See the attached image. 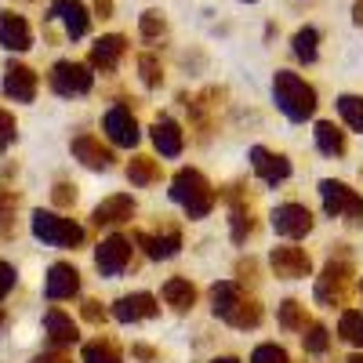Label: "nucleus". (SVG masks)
I'll list each match as a JSON object with an SVG mask.
<instances>
[{"label":"nucleus","instance_id":"1","mask_svg":"<svg viewBox=\"0 0 363 363\" xmlns=\"http://www.w3.org/2000/svg\"><path fill=\"white\" fill-rule=\"evenodd\" d=\"M272 99H277L280 113L287 120H294V124H306V120L316 113V87L306 84V77H298L291 69H277V77H272Z\"/></svg>","mask_w":363,"mask_h":363},{"label":"nucleus","instance_id":"2","mask_svg":"<svg viewBox=\"0 0 363 363\" xmlns=\"http://www.w3.org/2000/svg\"><path fill=\"white\" fill-rule=\"evenodd\" d=\"M171 200L182 203L186 218H207L211 207H215V189L196 167H182L171 178Z\"/></svg>","mask_w":363,"mask_h":363},{"label":"nucleus","instance_id":"3","mask_svg":"<svg viewBox=\"0 0 363 363\" xmlns=\"http://www.w3.org/2000/svg\"><path fill=\"white\" fill-rule=\"evenodd\" d=\"M33 236L48 247H80L84 229L73 218H62L55 211H33Z\"/></svg>","mask_w":363,"mask_h":363},{"label":"nucleus","instance_id":"4","mask_svg":"<svg viewBox=\"0 0 363 363\" xmlns=\"http://www.w3.org/2000/svg\"><path fill=\"white\" fill-rule=\"evenodd\" d=\"M349 291H352L349 262H327L323 272L316 277V301L327 306V309H335V306H345L349 301Z\"/></svg>","mask_w":363,"mask_h":363},{"label":"nucleus","instance_id":"5","mask_svg":"<svg viewBox=\"0 0 363 363\" xmlns=\"http://www.w3.org/2000/svg\"><path fill=\"white\" fill-rule=\"evenodd\" d=\"M320 196H323V211H327L330 218H349V222H359L363 218V196L356 189H349L345 182L323 178L320 182Z\"/></svg>","mask_w":363,"mask_h":363},{"label":"nucleus","instance_id":"6","mask_svg":"<svg viewBox=\"0 0 363 363\" xmlns=\"http://www.w3.org/2000/svg\"><path fill=\"white\" fill-rule=\"evenodd\" d=\"M51 91L62 99H77V95H87L91 84H95V73H91V66L84 62H73V58H62V62L51 66Z\"/></svg>","mask_w":363,"mask_h":363},{"label":"nucleus","instance_id":"7","mask_svg":"<svg viewBox=\"0 0 363 363\" xmlns=\"http://www.w3.org/2000/svg\"><path fill=\"white\" fill-rule=\"evenodd\" d=\"M272 229L284 240H301L313 233V211L306 203H280L272 211Z\"/></svg>","mask_w":363,"mask_h":363},{"label":"nucleus","instance_id":"8","mask_svg":"<svg viewBox=\"0 0 363 363\" xmlns=\"http://www.w3.org/2000/svg\"><path fill=\"white\" fill-rule=\"evenodd\" d=\"M95 265H99L102 277H120V272L131 265V240L120 236V233L106 236L95 251Z\"/></svg>","mask_w":363,"mask_h":363},{"label":"nucleus","instance_id":"9","mask_svg":"<svg viewBox=\"0 0 363 363\" xmlns=\"http://www.w3.org/2000/svg\"><path fill=\"white\" fill-rule=\"evenodd\" d=\"M102 131L109 135L113 145H124V149L138 145V138H142L138 120H135V113H131L128 106H113V109L106 113V120H102Z\"/></svg>","mask_w":363,"mask_h":363},{"label":"nucleus","instance_id":"10","mask_svg":"<svg viewBox=\"0 0 363 363\" xmlns=\"http://www.w3.org/2000/svg\"><path fill=\"white\" fill-rule=\"evenodd\" d=\"M51 18H58L66 26L69 40H84L91 33V11L80 4V0H55V4H51Z\"/></svg>","mask_w":363,"mask_h":363},{"label":"nucleus","instance_id":"11","mask_svg":"<svg viewBox=\"0 0 363 363\" xmlns=\"http://www.w3.org/2000/svg\"><path fill=\"white\" fill-rule=\"evenodd\" d=\"M77 291H80V272H77V265L55 262V265L48 269V277H44V294H48L51 301H66V298H73Z\"/></svg>","mask_w":363,"mask_h":363},{"label":"nucleus","instance_id":"12","mask_svg":"<svg viewBox=\"0 0 363 363\" xmlns=\"http://www.w3.org/2000/svg\"><path fill=\"white\" fill-rule=\"evenodd\" d=\"M269 265L284 280H301V277H309V269H313V262H309L306 251H301V247H287V244L284 247H272Z\"/></svg>","mask_w":363,"mask_h":363},{"label":"nucleus","instance_id":"13","mask_svg":"<svg viewBox=\"0 0 363 363\" xmlns=\"http://www.w3.org/2000/svg\"><path fill=\"white\" fill-rule=\"evenodd\" d=\"M37 87H40V80H37V73L29 69V66H22V62H8L4 66V95L8 99L33 102L37 99Z\"/></svg>","mask_w":363,"mask_h":363},{"label":"nucleus","instance_id":"14","mask_svg":"<svg viewBox=\"0 0 363 363\" xmlns=\"http://www.w3.org/2000/svg\"><path fill=\"white\" fill-rule=\"evenodd\" d=\"M157 313H160L157 298H153V294H145V291H138V294H124V298H116V301H113V316H116L120 323L153 320Z\"/></svg>","mask_w":363,"mask_h":363},{"label":"nucleus","instance_id":"15","mask_svg":"<svg viewBox=\"0 0 363 363\" xmlns=\"http://www.w3.org/2000/svg\"><path fill=\"white\" fill-rule=\"evenodd\" d=\"M128 51V40L120 37V33H109V37H99L95 44H91V69H99V73H116L120 66V58H124Z\"/></svg>","mask_w":363,"mask_h":363},{"label":"nucleus","instance_id":"16","mask_svg":"<svg viewBox=\"0 0 363 363\" xmlns=\"http://www.w3.org/2000/svg\"><path fill=\"white\" fill-rule=\"evenodd\" d=\"M0 48L4 51H29L33 48V29L15 11H0Z\"/></svg>","mask_w":363,"mask_h":363},{"label":"nucleus","instance_id":"17","mask_svg":"<svg viewBox=\"0 0 363 363\" xmlns=\"http://www.w3.org/2000/svg\"><path fill=\"white\" fill-rule=\"evenodd\" d=\"M69 149H73V157H77L84 167H91V171H109V167H113V149L102 145L95 135H77Z\"/></svg>","mask_w":363,"mask_h":363},{"label":"nucleus","instance_id":"18","mask_svg":"<svg viewBox=\"0 0 363 363\" xmlns=\"http://www.w3.org/2000/svg\"><path fill=\"white\" fill-rule=\"evenodd\" d=\"M251 167H255L258 178L272 182V186L291 174V160L280 157V153H272V149H265V145H255V149H251Z\"/></svg>","mask_w":363,"mask_h":363},{"label":"nucleus","instance_id":"19","mask_svg":"<svg viewBox=\"0 0 363 363\" xmlns=\"http://www.w3.org/2000/svg\"><path fill=\"white\" fill-rule=\"evenodd\" d=\"M131 215H135V200L128 193H113L95 207L91 218H95V225H124V222H131Z\"/></svg>","mask_w":363,"mask_h":363},{"label":"nucleus","instance_id":"20","mask_svg":"<svg viewBox=\"0 0 363 363\" xmlns=\"http://www.w3.org/2000/svg\"><path fill=\"white\" fill-rule=\"evenodd\" d=\"M153 145L160 149V157H178L182 145H186V135H182V128L171 116H160L153 124Z\"/></svg>","mask_w":363,"mask_h":363},{"label":"nucleus","instance_id":"21","mask_svg":"<svg viewBox=\"0 0 363 363\" xmlns=\"http://www.w3.org/2000/svg\"><path fill=\"white\" fill-rule=\"evenodd\" d=\"M44 330H48V342H51V345H73V342L80 338L73 316H66L62 309H48V313H44Z\"/></svg>","mask_w":363,"mask_h":363},{"label":"nucleus","instance_id":"22","mask_svg":"<svg viewBox=\"0 0 363 363\" xmlns=\"http://www.w3.org/2000/svg\"><path fill=\"white\" fill-rule=\"evenodd\" d=\"M135 244H142L149 258H157V262H160V258H174V255H178V247H182V236H178L174 229H167L164 236L135 233Z\"/></svg>","mask_w":363,"mask_h":363},{"label":"nucleus","instance_id":"23","mask_svg":"<svg viewBox=\"0 0 363 363\" xmlns=\"http://www.w3.org/2000/svg\"><path fill=\"white\" fill-rule=\"evenodd\" d=\"M164 301L174 309V313H189L196 306V287L186 280V277H171L164 284Z\"/></svg>","mask_w":363,"mask_h":363},{"label":"nucleus","instance_id":"24","mask_svg":"<svg viewBox=\"0 0 363 363\" xmlns=\"http://www.w3.org/2000/svg\"><path fill=\"white\" fill-rule=\"evenodd\" d=\"M313 135H316V145H320V153H323V157H345V149H349L345 131L335 128L330 120H320Z\"/></svg>","mask_w":363,"mask_h":363},{"label":"nucleus","instance_id":"25","mask_svg":"<svg viewBox=\"0 0 363 363\" xmlns=\"http://www.w3.org/2000/svg\"><path fill=\"white\" fill-rule=\"evenodd\" d=\"M240 298H244V287L233 284V280H222V284L211 287V309H215V316H218V320H225Z\"/></svg>","mask_w":363,"mask_h":363},{"label":"nucleus","instance_id":"26","mask_svg":"<svg viewBox=\"0 0 363 363\" xmlns=\"http://www.w3.org/2000/svg\"><path fill=\"white\" fill-rule=\"evenodd\" d=\"M225 323L229 327H236V330H251V327H258L262 323V306H258V301L255 298H240L236 301V306H233V313L225 316Z\"/></svg>","mask_w":363,"mask_h":363},{"label":"nucleus","instance_id":"27","mask_svg":"<svg viewBox=\"0 0 363 363\" xmlns=\"http://www.w3.org/2000/svg\"><path fill=\"white\" fill-rule=\"evenodd\" d=\"M80 363H124V356L109 338H95V342H84Z\"/></svg>","mask_w":363,"mask_h":363},{"label":"nucleus","instance_id":"28","mask_svg":"<svg viewBox=\"0 0 363 363\" xmlns=\"http://www.w3.org/2000/svg\"><path fill=\"white\" fill-rule=\"evenodd\" d=\"M291 48H294V55L301 58V62H316L320 58V29L301 26L298 33L291 37Z\"/></svg>","mask_w":363,"mask_h":363},{"label":"nucleus","instance_id":"29","mask_svg":"<svg viewBox=\"0 0 363 363\" xmlns=\"http://www.w3.org/2000/svg\"><path fill=\"white\" fill-rule=\"evenodd\" d=\"M128 178L131 186H153V182H160V164L153 157H135L128 164Z\"/></svg>","mask_w":363,"mask_h":363},{"label":"nucleus","instance_id":"30","mask_svg":"<svg viewBox=\"0 0 363 363\" xmlns=\"http://www.w3.org/2000/svg\"><path fill=\"white\" fill-rule=\"evenodd\" d=\"M338 335H342V342H349V345L363 349V313L345 309V313H342V320H338Z\"/></svg>","mask_w":363,"mask_h":363},{"label":"nucleus","instance_id":"31","mask_svg":"<svg viewBox=\"0 0 363 363\" xmlns=\"http://www.w3.org/2000/svg\"><path fill=\"white\" fill-rule=\"evenodd\" d=\"M138 33H142L145 40H160V37L167 33V18H164V11H160V8L142 11V18H138Z\"/></svg>","mask_w":363,"mask_h":363},{"label":"nucleus","instance_id":"32","mask_svg":"<svg viewBox=\"0 0 363 363\" xmlns=\"http://www.w3.org/2000/svg\"><path fill=\"white\" fill-rule=\"evenodd\" d=\"M15 207H18V196L0 189V240H11L15 236Z\"/></svg>","mask_w":363,"mask_h":363},{"label":"nucleus","instance_id":"33","mask_svg":"<svg viewBox=\"0 0 363 363\" xmlns=\"http://www.w3.org/2000/svg\"><path fill=\"white\" fill-rule=\"evenodd\" d=\"M280 323H284L287 330H306V327H309L306 306H301V301H294V298H287L284 306H280Z\"/></svg>","mask_w":363,"mask_h":363},{"label":"nucleus","instance_id":"34","mask_svg":"<svg viewBox=\"0 0 363 363\" xmlns=\"http://www.w3.org/2000/svg\"><path fill=\"white\" fill-rule=\"evenodd\" d=\"M338 113L352 131H363V99L359 95H342L338 99Z\"/></svg>","mask_w":363,"mask_h":363},{"label":"nucleus","instance_id":"35","mask_svg":"<svg viewBox=\"0 0 363 363\" xmlns=\"http://www.w3.org/2000/svg\"><path fill=\"white\" fill-rule=\"evenodd\" d=\"M255 233V218H251V211L244 207V203H233V240L236 244H244V240Z\"/></svg>","mask_w":363,"mask_h":363},{"label":"nucleus","instance_id":"36","mask_svg":"<svg viewBox=\"0 0 363 363\" xmlns=\"http://www.w3.org/2000/svg\"><path fill=\"white\" fill-rule=\"evenodd\" d=\"M138 69H142V84L145 87H160L164 84V66H160L157 55H142L138 58Z\"/></svg>","mask_w":363,"mask_h":363},{"label":"nucleus","instance_id":"37","mask_svg":"<svg viewBox=\"0 0 363 363\" xmlns=\"http://www.w3.org/2000/svg\"><path fill=\"white\" fill-rule=\"evenodd\" d=\"M301 342H306V352H327V345H330V335H327V327L323 323H309L306 327V335H301Z\"/></svg>","mask_w":363,"mask_h":363},{"label":"nucleus","instance_id":"38","mask_svg":"<svg viewBox=\"0 0 363 363\" xmlns=\"http://www.w3.org/2000/svg\"><path fill=\"white\" fill-rule=\"evenodd\" d=\"M251 363H291V356H287L284 345L265 342V345H258V349L251 352Z\"/></svg>","mask_w":363,"mask_h":363},{"label":"nucleus","instance_id":"39","mask_svg":"<svg viewBox=\"0 0 363 363\" xmlns=\"http://www.w3.org/2000/svg\"><path fill=\"white\" fill-rule=\"evenodd\" d=\"M15 135H18V128H15V116L8 113V109H0V153L15 142Z\"/></svg>","mask_w":363,"mask_h":363},{"label":"nucleus","instance_id":"40","mask_svg":"<svg viewBox=\"0 0 363 363\" xmlns=\"http://www.w3.org/2000/svg\"><path fill=\"white\" fill-rule=\"evenodd\" d=\"M51 196H55V203H58V207H69V203L77 200V193H73L69 182H55V193H51Z\"/></svg>","mask_w":363,"mask_h":363},{"label":"nucleus","instance_id":"41","mask_svg":"<svg viewBox=\"0 0 363 363\" xmlns=\"http://www.w3.org/2000/svg\"><path fill=\"white\" fill-rule=\"evenodd\" d=\"M11 287H15V269L8 262H0V301L11 294Z\"/></svg>","mask_w":363,"mask_h":363},{"label":"nucleus","instance_id":"42","mask_svg":"<svg viewBox=\"0 0 363 363\" xmlns=\"http://www.w3.org/2000/svg\"><path fill=\"white\" fill-rule=\"evenodd\" d=\"M84 316H87L91 323H102V320H106V313L99 309V301H84Z\"/></svg>","mask_w":363,"mask_h":363},{"label":"nucleus","instance_id":"43","mask_svg":"<svg viewBox=\"0 0 363 363\" xmlns=\"http://www.w3.org/2000/svg\"><path fill=\"white\" fill-rule=\"evenodd\" d=\"M95 15L99 18H113V0H95Z\"/></svg>","mask_w":363,"mask_h":363},{"label":"nucleus","instance_id":"44","mask_svg":"<svg viewBox=\"0 0 363 363\" xmlns=\"http://www.w3.org/2000/svg\"><path fill=\"white\" fill-rule=\"evenodd\" d=\"M33 363H73V359H66V356H58V352H44V356H37Z\"/></svg>","mask_w":363,"mask_h":363},{"label":"nucleus","instance_id":"45","mask_svg":"<svg viewBox=\"0 0 363 363\" xmlns=\"http://www.w3.org/2000/svg\"><path fill=\"white\" fill-rule=\"evenodd\" d=\"M352 22L363 29V0H356V4H352Z\"/></svg>","mask_w":363,"mask_h":363},{"label":"nucleus","instance_id":"46","mask_svg":"<svg viewBox=\"0 0 363 363\" xmlns=\"http://www.w3.org/2000/svg\"><path fill=\"white\" fill-rule=\"evenodd\" d=\"M135 356H142V359H153V349H145V345H138V349H135Z\"/></svg>","mask_w":363,"mask_h":363},{"label":"nucleus","instance_id":"47","mask_svg":"<svg viewBox=\"0 0 363 363\" xmlns=\"http://www.w3.org/2000/svg\"><path fill=\"white\" fill-rule=\"evenodd\" d=\"M211 363H240L236 356H218V359H211Z\"/></svg>","mask_w":363,"mask_h":363},{"label":"nucleus","instance_id":"48","mask_svg":"<svg viewBox=\"0 0 363 363\" xmlns=\"http://www.w3.org/2000/svg\"><path fill=\"white\" fill-rule=\"evenodd\" d=\"M345 363H363V352H356V356H349Z\"/></svg>","mask_w":363,"mask_h":363},{"label":"nucleus","instance_id":"49","mask_svg":"<svg viewBox=\"0 0 363 363\" xmlns=\"http://www.w3.org/2000/svg\"><path fill=\"white\" fill-rule=\"evenodd\" d=\"M244 4H258V0H244Z\"/></svg>","mask_w":363,"mask_h":363}]
</instances>
